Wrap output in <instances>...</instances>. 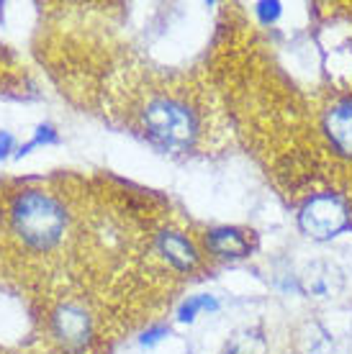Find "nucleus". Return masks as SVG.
<instances>
[{
  "label": "nucleus",
  "instance_id": "1",
  "mask_svg": "<svg viewBox=\"0 0 352 354\" xmlns=\"http://www.w3.org/2000/svg\"><path fill=\"white\" fill-rule=\"evenodd\" d=\"M10 226L31 249H49L62 239L67 213L57 198L44 190H24L10 205Z\"/></svg>",
  "mask_w": 352,
  "mask_h": 354
},
{
  "label": "nucleus",
  "instance_id": "2",
  "mask_svg": "<svg viewBox=\"0 0 352 354\" xmlns=\"http://www.w3.org/2000/svg\"><path fill=\"white\" fill-rule=\"evenodd\" d=\"M141 126L150 142L165 151H188L198 139V118L175 97L150 100L141 111Z\"/></svg>",
  "mask_w": 352,
  "mask_h": 354
},
{
  "label": "nucleus",
  "instance_id": "3",
  "mask_svg": "<svg viewBox=\"0 0 352 354\" xmlns=\"http://www.w3.org/2000/svg\"><path fill=\"white\" fill-rule=\"evenodd\" d=\"M350 223V211L340 195L319 193L301 205L299 226L311 239H332Z\"/></svg>",
  "mask_w": 352,
  "mask_h": 354
},
{
  "label": "nucleus",
  "instance_id": "4",
  "mask_svg": "<svg viewBox=\"0 0 352 354\" xmlns=\"http://www.w3.org/2000/svg\"><path fill=\"white\" fill-rule=\"evenodd\" d=\"M52 334L62 344V349L72 354L82 352L93 337L90 313L80 303H62L52 313Z\"/></svg>",
  "mask_w": 352,
  "mask_h": 354
},
{
  "label": "nucleus",
  "instance_id": "5",
  "mask_svg": "<svg viewBox=\"0 0 352 354\" xmlns=\"http://www.w3.org/2000/svg\"><path fill=\"white\" fill-rule=\"evenodd\" d=\"M324 131L342 157L352 160V97H342L324 115Z\"/></svg>",
  "mask_w": 352,
  "mask_h": 354
},
{
  "label": "nucleus",
  "instance_id": "6",
  "mask_svg": "<svg viewBox=\"0 0 352 354\" xmlns=\"http://www.w3.org/2000/svg\"><path fill=\"white\" fill-rule=\"evenodd\" d=\"M203 241H206V249L221 259H242L249 254V239L245 236V231L234 226H216L206 231Z\"/></svg>",
  "mask_w": 352,
  "mask_h": 354
},
{
  "label": "nucleus",
  "instance_id": "7",
  "mask_svg": "<svg viewBox=\"0 0 352 354\" xmlns=\"http://www.w3.org/2000/svg\"><path fill=\"white\" fill-rule=\"evenodd\" d=\"M157 249L159 254L180 272H188V270H193L198 265V252H195L193 241L183 236V234H177V231H159Z\"/></svg>",
  "mask_w": 352,
  "mask_h": 354
},
{
  "label": "nucleus",
  "instance_id": "8",
  "mask_svg": "<svg viewBox=\"0 0 352 354\" xmlns=\"http://www.w3.org/2000/svg\"><path fill=\"white\" fill-rule=\"evenodd\" d=\"M332 277H340L335 272V267L329 265H311L308 272L303 274V288L311 295H332L337 290V285L332 283Z\"/></svg>",
  "mask_w": 352,
  "mask_h": 354
},
{
  "label": "nucleus",
  "instance_id": "9",
  "mask_svg": "<svg viewBox=\"0 0 352 354\" xmlns=\"http://www.w3.org/2000/svg\"><path fill=\"white\" fill-rule=\"evenodd\" d=\"M203 310H219V301H216L213 295H206V292L191 295V298L183 301V306L177 308V319L183 321V324H191V321H195V316L203 313Z\"/></svg>",
  "mask_w": 352,
  "mask_h": 354
},
{
  "label": "nucleus",
  "instance_id": "10",
  "mask_svg": "<svg viewBox=\"0 0 352 354\" xmlns=\"http://www.w3.org/2000/svg\"><path fill=\"white\" fill-rule=\"evenodd\" d=\"M57 142H60V133H57V129H54L52 124H39V126H36L34 136H31V142H26L24 147H18L16 160H21V157L31 154L36 147H52V144H57Z\"/></svg>",
  "mask_w": 352,
  "mask_h": 354
},
{
  "label": "nucleus",
  "instance_id": "11",
  "mask_svg": "<svg viewBox=\"0 0 352 354\" xmlns=\"http://www.w3.org/2000/svg\"><path fill=\"white\" fill-rule=\"evenodd\" d=\"M265 352V342L263 337H257L255 331H242L231 339L227 354H263Z\"/></svg>",
  "mask_w": 352,
  "mask_h": 354
},
{
  "label": "nucleus",
  "instance_id": "12",
  "mask_svg": "<svg viewBox=\"0 0 352 354\" xmlns=\"http://www.w3.org/2000/svg\"><path fill=\"white\" fill-rule=\"evenodd\" d=\"M170 334V328L168 326H152V328H147L144 334H141V346H155L157 342H162V339L168 337Z\"/></svg>",
  "mask_w": 352,
  "mask_h": 354
},
{
  "label": "nucleus",
  "instance_id": "13",
  "mask_svg": "<svg viewBox=\"0 0 352 354\" xmlns=\"http://www.w3.org/2000/svg\"><path fill=\"white\" fill-rule=\"evenodd\" d=\"M16 136L10 131H0V162L8 160V157H16Z\"/></svg>",
  "mask_w": 352,
  "mask_h": 354
},
{
  "label": "nucleus",
  "instance_id": "14",
  "mask_svg": "<svg viewBox=\"0 0 352 354\" xmlns=\"http://www.w3.org/2000/svg\"><path fill=\"white\" fill-rule=\"evenodd\" d=\"M257 16L263 24H273L281 16V3H257Z\"/></svg>",
  "mask_w": 352,
  "mask_h": 354
}]
</instances>
